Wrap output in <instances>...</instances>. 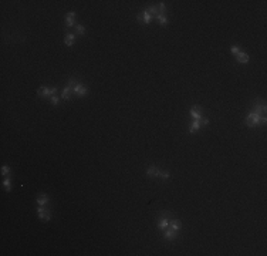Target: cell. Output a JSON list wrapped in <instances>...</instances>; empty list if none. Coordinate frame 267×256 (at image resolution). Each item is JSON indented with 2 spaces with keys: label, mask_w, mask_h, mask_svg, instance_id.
<instances>
[{
  "label": "cell",
  "mask_w": 267,
  "mask_h": 256,
  "mask_svg": "<svg viewBox=\"0 0 267 256\" xmlns=\"http://www.w3.org/2000/svg\"><path fill=\"white\" fill-rule=\"evenodd\" d=\"M245 122L247 124V127H254L257 124H266V115H260V114L253 111L246 117Z\"/></svg>",
  "instance_id": "1"
},
{
  "label": "cell",
  "mask_w": 267,
  "mask_h": 256,
  "mask_svg": "<svg viewBox=\"0 0 267 256\" xmlns=\"http://www.w3.org/2000/svg\"><path fill=\"white\" fill-rule=\"evenodd\" d=\"M160 215H162V218H160L159 224H158V228H159L160 231H165L166 228H169V219H168V218L171 216V213L162 212Z\"/></svg>",
  "instance_id": "2"
},
{
  "label": "cell",
  "mask_w": 267,
  "mask_h": 256,
  "mask_svg": "<svg viewBox=\"0 0 267 256\" xmlns=\"http://www.w3.org/2000/svg\"><path fill=\"white\" fill-rule=\"evenodd\" d=\"M57 93V88L54 87V88H46V87H41V88H39L37 90V94L40 97H53V94Z\"/></svg>",
  "instance_id": "3"
},
{
  "label": "cell",
  "mask_w": 267,
  "mask_h": 256,
  "mask_svg": "<svg viewBox=\"0 0 267 256\" xmlns=\"http://www.w3.org/2000/svg\"><path fill=\"white\" fill-rule=\"evenodd\" d=\"M178 231H173V229H172V228H169V229H168V228H166V229H165V231H163V238H165V239H168V241H173V239H176V238H178Z\"/></svg>",
  "instance_id": "4"
},
{
  "label": "cell",
  "mask_w": 267,
  "mask_h": 256,
  "mask_svg": "<svg viewBox=\"0 0 267 256\" xmlns=\"http://www.w3.org/2000/svg\"><path fill=\"white\" fill-rule=\"evenodd\" d=\"M37 213H39L40 219H44V221H50V219H51V213L47 212L43 206H40V208L37 209Z\"/></svg>",
  "instance_id": "5"
},
{
  "label": "cell",
  "mask_w": 267,
  "mask_h": 256,
  "mask_svg": "<svg viewBox=\"0 0 267 256\" xmlns=\"http://www.w3.org/2000/svg\"><path fill=\"white\" fill-rule=\"evenodd\" d=\"M73 91H74V93L78 97H84L87 93H88V90H87L85 87H83L81 84H77V85H75L74 88H73Z\"/></svg>",
  "instance_id": "6"
},
{
  "label": "cell",
  "mask_w": 267,
  "mask_h": 256,
  "mask_svg": "<svg viewBox=\"0 0 267 256\" xmlns=\"http://www.w3.org/2000/svg\"><path fill=\"white\" fill-rule=\"evenodd\" d=\"M191 115H192L195 120H202V110H200V107H193L192 110H191Z\"/></svg>",
  "instance_id": "7"
},
{
  "label": "cell",
  "mask_w": 267,
  "mask_h": 256,
  "mask_svg": "<svg viewBox=\"0 0 267 256\" xmlns=\"http://www.w3.org/2000/svg\"><path fill=\"white\" fill-rule=\"evenodd\" d=\"M159 172L160 171L156 168V167H151V168H148V171H146V175L149 177V178H155V177H159Z\"/></svg>",
  "instance_id": "8"
},
{
  "label": "cell",
  "mask_w": 267,
  "mask_h": 256,
  "mask_svg": "<svg viewBox=\"0 0 267 256\" xmlns=\"http://www.w3.org/2000/svg\"><path fill=\"white\" fill-rule=\"evenodd\" d=\"M200 127H202V120H195L192 122V125L189 127V132H195V131H198Z\"/></svg>",
  "instance_id": "9"
},
{
  "label": "cell",
  "mask_w": 267,
  "mask_h": 256,
  "mask_svg": "<svg viewBox=\"0 0 267 256\" xmlns=\"http://www.w3.org/2000/svg\"><path fill=\"white\" fill-rule=\"evenodd\" d=\"M71 90H73V87L67 85L64 90H63V93H61V98H64V100H70V97H71Z\"/></svg>",
  "instance_id": "10"
},
{
  "label": "cell",
  "mask_w": 267,
  "mask_h": 256,
  "mask_svg": "<svg viewBox=\"0 0 267 256\" xmlns=\"http://www.w3.org/2000/svg\"><path fill=\"white\" fill-rule=\"evenodd\" d=\"M74 17H75V13L74 11H70L68 16H67V19H65V24H67L68 27H71V26L74 24Z\"/></svg>",
  "instance_id": "11"
},
{
  "label": "cell",
  "mask_w": 267,
  "mask_h": 256,
  "mask_svg": "<svg viewBox=\"0 0 267 256\" xmlns=\"http://www.w3.org/2000/svg\"><path fill=\"white\" fill-rule=\"evenodd\" d=\"M169 228H172L173 231H178V232H179L181 228H182V225H181L179 221H175V219H173V221H169Z\"/></svg>",
  "instance_id": "12"
},
{
  "label": "cell",
  "mask_w": 267,
  "mask_h": 256,
  "mask_svg": "<svg viewBox=\"0 0 267 256\" xmlns=\"http://www.w3.org/2000/svg\"><path fill=\"white\" fill-rule=\"evenodd\" d=\"M237 61H239V63H242V64L249 63V56H247L246 53H239L237 54Z\"/></svg>",
  "instance_id": "13"
},
{
  "label": "cell",
  "mask_w": 267,
  "mask_h": 256,
  "mask_svg": "<svg viewBox=\"0 0 267 256\" xmlns=\"http://www.w3.org/2000/svg\"><path fill=\"white\" fill-rule=\"evenodd\" d=\"M48 202V196L46 195V193H43V195H40L39 198H37V203L40 205V206H44L46 203Z\"/></svg>",
  "instance_id": "14"
},
{
  "label": "cell",
  "mask_w": 267,
  "mask_h": 256,
  "mask_svg": "<svg viewBox=\"0 0 267 256\" xmlns=\"http://www.w3.org/2000/svg\"><path fill=\"white\" fill-rule=\"evenodd\" d=\"M74 39H75V36L74 34H65V39H64V43H65V46H73V43H74Z\"/></svg>",
  "instance_id": "15"
},
{
  "label": "cell",
  "mask_w": 267,
  "mask_h": 256,
  "mask_svg": "<svg viewBox=\"0 0 267 256\" xmlns=\"http://www.w3.org/2000/svg\"><path fill=\"white\" fill-rule=\"evenodd\" d=\"M141 16H142V21H145L146 24L151 21V19H152V16H151L149 13H148V10H145V11H142L141 13Z\"/></svg>",
  "instance_id": "16"
},
{
  "label": "cell",
  "mask_w": 267,
  "mask_h": 256,
  "mask_svg": "<svg viewBox=\"0 0 267 256\" xmlns=\"http://www.w3.org/2000/svg\"><path fill=\"white\" fill-rule=\"evenodd\" d=\"M148 13H149L151 16H152V14H153V16H158V14H159L156 6H149V7H148Z\"/></svg>",
  "instance_id": "17"
},
{
  "label": "cell",
  "mask_w": 267,
  "mask_h": 256,
  "mask_svg": "<svg viewBox=\"0 0 267 256\" xmlns=\"http://www.w3.org/2000/svg\"><path fill=\"white\" fill-rule=\"evenodd\" d=\"M156 19H158V21H159L160 24H166V23H168V19H166L163 14H158V16H156Z\"/></svg>",
  "instance_id": "18"
},
{
  "label": "cell",
  "mask_w": 267,
  "mask_h": 256,
  "mask_svg": "<svg viewBox=\"0 0 267 256\" xmlns=\"http://www.w3.org/2000/svg\"><path fill=\"white\" fill-rule=\"evenodd\" d=\"M165 10H166V6H165V3H163V1H160L159 3V14H163V13H165Z\"/></svg>",
  "instance_id": "19"
},
{
  "label": "cell",
  "mask_w": 267,
  "mask_h": 256,
  "mask_svg": "<svg viewBox=\"0 0 267 256\" xmlns=\"http://www.w3.org/2000/svg\"><path fill=\"white\" fill-rule=\"evenodd\" d=\"M75 29H77V33H78V34H84V32H85V29H84L81 24H77Z\"/></svg>",
  "instance_id": "20"
},
{
  "label": "cell",
  "mask_w": 267,
  "mask_h": 256,
  "mask_svg": "<svg viewBox=\"0 0 267 256\" xmlns=\"http://www.w3.org/2000/svg\"><path fill=\"white\" fill-rule=\"evenodd\" d=\"M159 177H160V178H163V179H168V178H169V172H168V171L159 172Z\"/></svg>",
  "instance_id": "21"
},
{
  "label": "cell",
  "mask_w": 267,
  "mask_h": 256,
  "mask_svg": "<svg viewBox=\"0 0 267 256\" xmlns=\"http://www.w3.org/2000/svg\"><path fill=\"white\" fill-rule=\"evenodd\" d=\"M230 50H232V53H233V54H239V53H240V50H239V46H232V47H230Z\"/></svg>",
  "instance_id": "22"
},
{
  "label": "cell",
  "mask_w": 267,
  "mask_h": 256,
  "mask_svg": "<svg viewBox=\"0 0 267 256\" xmlns=\"http://www.w3.org/2000/svg\"><path fill=\"white\" fill-rule=\"evenodd\" d=\"M4 189H6V191H10V189H11L10 179H6V181H4Z\"/></svg>",
  "instance_id": "23"
},
{
  "label": "cell",
  "mask_w": 267,
  "mask_h": 256,
  "mask_svg": "<svg viewBox=\"0 0 267 256\" xmlns=\"http://www.w3.org/2000/svg\"><path fill=\"white\" fill-rule=\"evenodd\" d=\"M68 85L74 88L75 85H77V80H75V78H70V80H68Z\"/></svg>",
  "instance_id": "24"
},
{
  "label": "cell",
  "mask_w": 267,
  "mask_h": 256,
  "mask_svg": "<svg viewBox=\"0 0 267 256\" xmlns=\"http://www.w3.org/2000/svg\"><path fill=\"white\" fill-rule=\"evenodd\" d=\"M9 172H10V168H9V167H3V168H1V174H3V175H7Z\"/></svg>",
  "instance_id": "25"
},
{
  "label": "cell",
  "mask_w": 267,
  "mask_h": 256,
  "mask_svg": "<svg viewBox=\"0 0 267 256\" xmlns=\"http://www.w3.org/2000/svg\"><path fill=\"white\" fill-rule=\"evenodd\" d=\"M51 103H53V105H57L58 104V97H55V96L51 97Z\"/></svg>",
  "instance_id": "26"
}]
</instances>
